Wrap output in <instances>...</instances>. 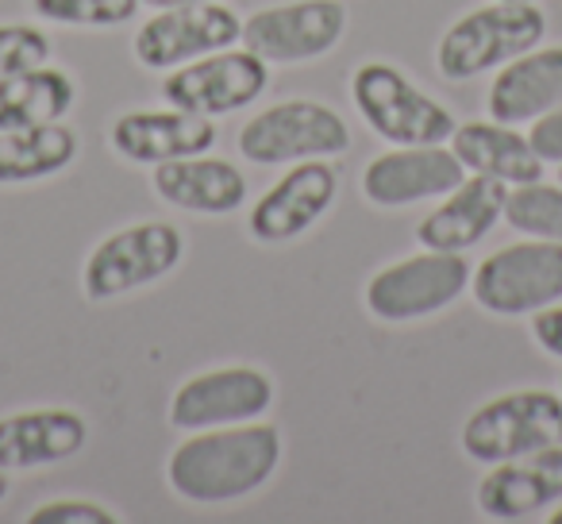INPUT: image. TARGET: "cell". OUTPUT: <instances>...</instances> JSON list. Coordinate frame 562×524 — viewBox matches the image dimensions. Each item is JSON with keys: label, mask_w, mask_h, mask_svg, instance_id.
I'll list each match as a JSON object with an SVG mask.
<instances>
[{"label": "cell", "mask_w": 562, "mask_h": 524, "mask_svg": "<svg viewBox=\"0 0 562 524\" xmlns=\"http://www.w3.org/2000/svg\"><path fill=\"white\" fill-rule=\"evenodd\" d=\"M281 462V432L273 424L201 428L166 459V482L181 501L227 505L255 493Z\"/></svg>", "instance_id": "obj_1"}, {"label": "cell", "mask_w": 562, "mask_h": 524, "mask_svg": "<svg viewBox=\"0 0 562 524\" xmlns=\"http://www.w3.org/2000/svg\"><path fill=\"white\" fill-rule=\"evenodd\" d=\"M547 32V16L528 4H485L467 12L443 32L436 47V66L447 81H467L477 74H490L497 66H508L513 58L528 55Z\"/></svg>", "instance_id": "obj_2"}, {"label": "cell", "mask_w": 562, "mask_h": 524, "mask_svg": "<svg viewBox=\"0 0 562 524\" xmlns=\"http://www.w3.org/2000/svg\"><path fill=\"white\" fill-rule=\"evenodd\" d=\"M462 451L474 462H505L562 447V398L551 390H516L485 401L462 424Z\"/></svg>", "instance_id": "obj_3"}, {"label": "cell", "mask_w": 562, "mask_h": 524, "mask_svg": "<svg viewBox=\"0 0 562 524\" xmlns=\"http://www.w3.org/2000/svg\"><path fill=\"white\" fill-rule=\"evenodd\" d=\"M470 293L493 316H536L562 301V243L524 239L501 247L470 275Z\"/></svg>", "instance_id": "obj_4"}, {"label": "cell", "mask_w": 562, "mask_h": 524, "mask_svg": "<svg viewBox=\"0 0 562 524\" xmlns=\"http://www.w3.org/2000/svg\"><path fill=\"white\" fill-rule=\"evenodd\" d=\"M186 255V235L166 220H143L112 232L93 247L81 270L89 301H112L120 293L143 290V286L166 278Z\"/></svg>", "instance_id": "obj_5"}, {"label": "cell", "mask_w": 562, "mask_h": 524, "mask_svg": "<svg viewBox=\"0 0 562 524\" xmlns=\"http://www.w3.org/2000/svg\"><path fill=\"white\" fill-rule=\"evenodd\" d=\"M351 97L362 120L393 147H420V143H443L454 135V116L439 101L413 86L397 66L362 63L351 78Z\"/></svg>", "instance_id": "obj_6"}, {"label": "cell", "mask_w": 562, "mask_h": 524, "mask_svg": "<svg viewBox=\"0 0 562 524\" xmlns=\"http://www.w3.org/2000/svg\"><path fill=\"white\" fill-rule=\"evenodd\" d=\"M351 147V127L321 101H281L250 116L239 132V155L255 166H285L301 158H336Z\"/></svg>", "instance_id": "obj_7"}, {"label": "cell", "mask_w": 562, "mask_h": 524, "mask_svg": "<svg viewBox=\"0 0 562 524\" xmlns=\"http://www.w3.org/2000/svg\"><path fill=\"white\" fill-rule=\"evenodd\" d=\"M470 267L462 250H428L408 255L393 267L378 270L367 282V309L378 321L405 324L443 313L467 293Z\"/></svg>", "instance_id": "obj_8"}, {"label": "cell", "mask_w": 562, "mask_h": 524, "mask_svg": "<svg viewBox=\"0 0 562 524\" xmlns=\"http://www.w3.org/2000/svg\"><path fill=\"white\" fill-rule=\"evenodd\" d=\"M266 86H270V63L250 55L247 47H224L166 74L162 97L173 109L201 112V116H227V112L255 104L266 93Z\"/></svg>", "instance_id": "obj_9"}, {"label": "cell", "mask_w": 562, "mask_h": 524, "mask_svg": "<svg viewBox=\"0 0 562 524\" xmlns=\"http://www.w3.org/2000/svg\"><path fill=\"white\" fill-rule=\"evenodd\" d=\"M243 20L235 9L209 0V4H186V9H158L147 24L135 32V63L147 70H178V66L204 58L239 43Z\"/></svg>", "instance_id": "obj_10"}, {"label": "cell", "mask_w": 562, "mask_h": 524, "mask_svg": "<svg viewBox=\"0 0 562 524\" xmlns=\"http://www.w3.org/2000/svg\"><path fill=\"white\" fill-rule=\"evenodd\" d=\"M347 9L339 0H293L273 4L243 24V47L262 63H308L344 40Z\"/></svg>", "instance_id": "obj_11"}, {"label": "cell", "mask_w": 562, "mask_h": 524, "mask_svg": "<svg viewBox=\"0 0 562 524\" xmlns=\"http://www.w3.org/2000/svg\"><path fill=\"white\" fill-rule=\"evenodd\" d=\"M273 405L270 375L255 367H220L204 370L173 390L170 398V424L181 432L224 428L262 416Z\"/></svg>", "instance_id": "obj_12"}, {"label": "cell", "mask_w": 562, "mask_h": 524, "mask_svg": "<svg viewBox=\"0 0 562 524\" xmlns=\"http://www.w3.org/2000/svg\"><path fill=\"white\" fill-rule=\"evenodd\" d=\"M339 174L324 158H301L293 170L281 174L250 209V235L258 243H285L305 235L331 209Z\"/></svg>", "instance_id": "obj_13"}, {"label": "cell", "mask_w": 562, "mask_h": 524, "mask_svg": "<svg viewBox=\"0 0 562 524\" xmlns=\"http://www.w3.org/2000/svg\"><path fill=\"white\" fill-rule=\"evenodd\" d=\"M467 178V166L443 143H420V147H393L370 158L362 170V193L382 209L424 201V197H447Z\"/></svg>", "instance_id": "obj_14"}, {"label": "cell", "mask_w": 562, "mask_h": 524, "mask_svg": "<svg viewBox=\"0 0 562 524\" xmlns=\"http://www.w3.org/2000/svg\"><path fill=\"white\" fill-rule=\"evenodd\" d=\"M112 150L124 155L127 163L158 166L173 163V158L204 155L216 147V124L212 116L186 109H166V112H124L112 124Z\"/></svg>", "instance_id": "obj_15"}, {"label": "cell", "mask_w": 562, "mask_h": 524, "mask_svg": "<svg viewBox=\"0 0 562 524\" xmlns=\"http://www.w3.org/2000/svg\"><path fill=\"white\" fill-rule=\"evenodd\" d=\"M562 501V447L493 462L477 486V509L490 521H524Z\"/></svg>", "instance_id": "obj_16"}, {"label": "cell", "mask_w": 562, "mask_h": 524, "mask_svg": "<svg viewBox=\"0 0 562 524\" xmlns=\"http://www.w3.org/2000/svg\"><path fill=\"white\" fill-rule=\"evenodd\" d=\"M505 181L490 178V174L462 178L451 189V197L420 220L416 239L428 250H470L497 227L501 212H505Z\"/></svg>", "instance_id": "obj_17"}, {"label": "cell", "mask_w": 562, "mask_h": 524, "mask_svg": "<svg viewBox=\"0 0 562 524\" xmlns=\"http://www.w3.org/2000/svg\"><path fill=\"white\" fill-rule=\"evenodd\" d=\"M89 439V424L74 409H27L0 416V470L50 467L78 455Z\"/></svg>", "instance_id": "obj_18"}, {"label": "cell", "mask_w": 562, "mask_h": 524, "mask_svg": "<svg viewBox=\"0 0 562 524\" xmlns=\"http://www.w3.org/2000/svg\"><path fill=\"white\" fill-rule=\"evenodd\" d=\"M150 186L166 204L201 212V216H224L247 201V178L227 158L189 155L173 158V163H158L150 174Z\"/></svg>", "instance_id": "obj_19"}, {"label": "cell", "mask_w": 562, "mask_h": 524, "mask_svg": "<svg viewBox=\"0 0 562 524\" xmlns=\"http://www.w3.org/2000/svg\"><path fill=\"white\" fill-rule=\"evenodd\" d=\"M562 104V47H531L513 58L490 86V116L497 124H528Z\"/></svg>", "instance_id": "obj_20"}, {"label": "cell", "mask_w": 562, "mask_h": 524, "mask_svg": "<svg viewBox=\"0 0 562 524\" xmlns=\"http://www.w3.org/2000/svg\"><path fill=\"white\" fill-rule=\"evenodd\" d=\"M451 150L467 170L490 174L505 186H524V181L543 178V158L531 150V143L516 135L508 124H497V120L459 124L451 135Z\"/></svg>", "instance_id": "obj_21"}, {"label": "cell", "mask_w": 562, "mask_h": 524, "mask_svg": "<svg viewBox=\"0 0 562 524\" xmlns=\"http://www.w3.org/2000/svg\"><path fill=\"white\" fill-rule=\"evenodd\" d=\"M74 158H78V135L63 120L0 132V186L55 178Z\"/></svg>", "instance_id": "obj_22"}, {"label": "cell", "mask_w": 562, "mask_h": 524, "mask_svg": "<svg viewBox=\"0 0 562 524\" xmlns=\"http://www.w3.org/2000/svg\"><path fill=\"white\" fill-rule=\"evenodd\" d=\"M70 109H74V81L66 70L40 66V70L0 78V132L55 124Z\"/></svg>", "instance_id": "obj_23"}, {"label": "cell", "mask_w": 562, "mask_h": 524, "mask_svg": "<svg viewBox=\"0 0 562 524\" xmlns=\"http://www.w3.org/2000/svg\"><path fill=\"white\" fill-rule=\"evenodd\" d=\"M508 227L531 235V239H554L562 243V189L543 186V181H524L508 189L505 212Z\"/></svg>", "instance_id": "obj_24"}, {"label": "cell", "mask_w": 562, "mask_h": 524, "mask_svg": "<svg viewBox=\"0 0 562 524\" xmlns=\"http://www.w3.org/2000/svg\"><path fill=\"white\" fill-rule=\"evenodd\" d=\"M43 20L70 27H116L139 12V0H32Z\"/></svg>", "instance_id": "obj_25"}, {"label": "cell", "mask_w": 562, "mask_h": 524, "mask_svg": "<svg viewBox=\"0 0 562 524\" xmlns=\"http://www.w3.org/2000/svg\"><path fill=\"white\" fill-rule=\"evenodd\" d=\"M50 58V40L27 24H4L0 27V78L12 74L40 70Z\"/></svg>", "instance_id": "obj_26"}, {"label": "cell", "mask_w": 562, "mask_h": 524, "mask_svg": "<svg viewBox=\"0 0 562 524\" xmlns=\"http://www.w3.org/2000/svg\"><path fill=\"white\" fill-rule=\"evenodd\" d=\"M120 516L109 513L104 505H97V501H47V505H40L32 516H27V524H116Z\"/></svg>", "instance_id": "obj_27"}, {"label": "cell", "mask_w": 562, "mask_h": 524, "mask_svg": "<svg viewBox=\"0 0 562 524\" xmlns=\"http://www.w3.org/2000/svg\"><path fill=\"white\" fill-rule=\"evenodd\" d=\"M528 143L543 163H562V104L531 120Z\"/></svg>", "instance_id": "obj_28"}, {"label": "cell", "mask_w": 562, "mask_h": 524, "mask_svg": "<svg viewBox=\"0 0 562 524\" xmlns=\"http://www.w3.org/2000/svg\"><path fill=\"white\" fill-rule=\"evenodd\" d=\"M531 336H536V344L543 347L547 355L562 359V305L539 309L536 321H531Z\"/></svg>", "instance_id": "obj_29"}, {"label": "cell", "mask_w": 562, "mask_h": 524, "mask_svg": "<svg viewBox=\"0 0 562 524\" xmlns=\"http://www.w3.org/2000/svg\"><path fill=\"white\" fill-rule=\"evenodd\" d=\"M139 4H150V9H186V4H209V0H139Z\"/></svg>", "instance_id": "obj_30"}, {"label": "cell", "mask_w": 562, "mask_h": 524, "mask_svg": "<svg viewBox=\"0 0 562 524\" xmlns=\"http://www.w3.org/2000/svg\"><path fill=\"white\" fill-rule=\"evenodd\" d=\"M9 498V475H4V470H0V501Z\"/></svg>", "instance_id": "obj_31"}, {"label": "cell", "mask_w": 562, "mask_h": 524, "mask_svg": "<svg viewBox=\"0 0 562 524\" xmlns=\"http://www.w3.org/2000/svg\"><path fill=\"white\" fill-rule=\"evenodd\" d=\"M551 524H562V509H554L551 513Z\"/></svg>", "instance_id": "obj_32"}, {"label": "cell", "mask_w": 562, "mask_h": 524, "mask_svg": "<svg viewBox=\"0 0 562 524\" xmlns=\"http://www.w3.org/2000/svg\"><path fill=\"white\" fill-rule=\"evenodd\" d=\"M501 4H528V0H501Z\"/></svg>", "instance_id": "obj_33"}, {"label": "cell", "mask_w": 562, "mask_h": 524, "mask_svg": "<svg viewBox=\"0 0 562 524\" xmlns=\"http://www.w3.org/2000/svg\"><path fill=\"white\" fill-rule=\"evenodd\" d=\"M559 181H562V163H559Z\"/></svg>", "instance_id": "obj_34"}]
</instances>
